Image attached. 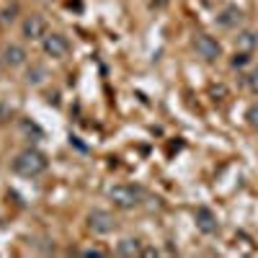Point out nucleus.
<instances>
[{"label": "nucleus", "mask_w": 258, "mask_h": 258, "mask_svg": "<svg viewBox=\"0 0 258 258\" xmlns=\"http://www.w3.org/2000/svg\"><path fill=\"white\" fill-rule=\"evenodd\" d=\"M47 165H49L47 155L41 153V150H34V147L21 150V153L13 158V163H11L13 173L24 176V178H36V176H41V173L47 170Z\"/></svg>", "instance_id": "obj_1"}, {"label": "nucleus", "mask_w": 258, "mask_h": 258, "mask_svg": "<svg viewBox=\"0 0 258 258\" xmlns=\"http://www.w3.org/2000/svg\"><path fill=\"white\" fill-rule=\"evenodd\" d=\"M109 202L116 209H135L142 202V188L140 186H129V183H119L109 191Z\"/></svg>", "instance_id": "obj_2"}, {"label": "nucleus", "mask_w": 258, "mask_h": 258, "mask_svg": "<svg viewBox=\"0 0 258 258\" xmlns=\"http://www.w3.org/2000/svg\"><path fill=\"white\" fill-rule=\"evenodd\" d=\"M85 225H88V230H91L93 235H109V232H114L116 220H114L111 212H106V209H93V212L88 214V220H85Z\"/></svg>", "instance_id": "obj_3"}, {"label": "nucleus", "mask_w": 258, "mask_h": 258, "mask_svg": "<svg viewBox=\"0 0 258 258\" xmlns=\"http://www.w3.org/2000/svg\"><path fill=\"white\" fill-rule=\"evenodd\" d=\"M194 49H197V54L207 62H217L222 57V44L209 34H199L197 39H194Z\"/></svg>", "instance_id": "obj_4"}, {"label": "nucleus", "mask_w": 258, "mask_h": 258, "mask_svg": "<svg viewBox=\"0 0 258 258\" xmlns=\"http://www.w3.org/2000/svg\"><path fill=\"white\" fill-rule=\"evenodd\" d=\"M41 49H44V54L52 57V59H64L70 54V41L62 34H47L41 39Z\"/></svg>", "instance_id": "obj_5"}, {"label": "nucleus", "mask_w": 258, "mask_h": 258, "mask_svg": "<svg viewBox=\"0 0 258 258\" xmlns=\"http://www.w3.org/2000/svg\"><path fill=\"white\" fill-rule=\"evenodd\" d=\"M21 34H24V39H29V41L44 39L47 36V21H44V16H39V13L26 16L24 24H21Z\"/></svg>", "instance_id": "obj_6"}, {"label": "nucleus", "mask_w": 258, "mask_h": 258, "mask_svg": "<svg viewBox=\"0 0 258 258\" xmlns=\"http://www.w3.org/2000/svg\"><path fill=\"white\" fill-rule=\"evenodd\" d=\"M0 57H3V62L8 64V68H24V64L29 62V52L21 44H6L3 52H0Z\"/></svg>", "instance_id": "obj_7"}, {"label": "nucleus", "mask_w": 258, "mask_h": 258, "mask_svg": "<svg viewBox=\"0 0 258 258\" xmlns=\"http://www.w3.org/2000/svg\"><path fill=\"white\" fill-rule=\"evenodd\" d=\"M194 220H197V227L204 232V235H214L220 230V222H217V214L207 207H199L197 214H194Z\"/></svg>", "instance_id": "obj_8"}, {"label": "nucleus", "mask_w": 258, "mask_h": 258, "mask_svg": "<svg viewBox=\"0 0 258 258\" xmlns=\"http://www.w3.org/2000/svg\"><path fill=\"white\" fill-rule=\"evenodd\" d=\"M217 24L225 26V29H238L243 24V11L238 6H227L220 16H217Z\"/></svg>", "instance_id": "obj_9"}, {"label": "nucleus", "mask_w": 258, "mask_h": 258, "mask_svg": "<svg viewBox=\"0 0 258 258\" xmlns=\"http://www.w3.org/2000/svg\"><path fill=\"white\" fill-rule=\"evenodd\" d=\"M116 253L124 255V258H135V255H142V245H140V240H135V238H124V240H119Z\"/></svg>", "instance_id": "obj_10"}, {"label": "nucleus", "mask_w": 258, "mask_h": 258, "mask_svg": "<svg viewBox=\"0 0 258 258\" xmlns=\"http://www.w3.org/2000/svg\"><path fill=\"white\" fill-rule=\"evenodd\" d=\"M235 41H238V49L240 52H253L258 47V34L255 31H240Z\"/></svg>", "instance_id": "obj_11"}, {"label": "nucleus", "mask_w": 258, "mask_h": 258, "mask_svg": "<svg viewBox=\"0 0 258 258\" xmlns=\"http://www.w3.org/2000/svg\"><path fill=\"white\" fill-rule=\"evenodd\" d=\"M47 80V68L44 64H31V68L26 70V83L29 85H41Z\"/></svg>", "instance_id": "obj_12"}, {"label": "nucleus", "mask_w": 258, "mask_h": 258, "mask_svg": "<svg viewBox=\"0 0 258 258\" xmlns=\"http://www.w3.org/2000/svg\"><path fill=\"white\" fill-rule=\"evenodd\" d=\"M245 119H248V124H250L253 129H258V103H253L250 109L245 111Z\"/></svg>", "instance_id": "obj_13"}, {"label": "nucleus", "mask_w": 258, "mask_h": 258, "mask_svg": "<svg viewBox=\"0 0 258 258\" xmlns=\"http://www.w3.org/2000/svg\"><path fill=\"white\" fill-rule=\"evenodd\" d=\"M16 13H18V6H8V8H3V13H0V21H3V24H11V21L16 18Z\"/></svg>", "instance_id": "obj_14"}, {"label": "nucleus", "mask_w": 258, "mask_h": 258, "mask_svg": "<svg viewBox=\"0 0 258 258\" xmlns=\"http://www.w3.org/2000/svg\"><path fill=\"white\" fill-rule=\"evenodd\" d=\"M80 255H85V258H103L106 250H103V248H83Z\"/></svg>", "instance_id": "obj_15"}, {"label": "nucleus", "mask_w": 258, "mask_h": 258, "mask_svg": "<svg viewBox=\"0 0 258 258\" xmlns=\"http://www.w3.org/2000/svg\"><path fill=\"white\" fill-rule=\"evenodd\" d=\"M248 54H250V52H240V54H235V57H232V68H243V64L250 59Z\"/></svg>", "instance_id": "obj_16"}, {"label": "nucleus", "mask_w": 258, "mask_h": 258, "mask_svg": "<svg viewBox=\"0 0 258 258\" xmlns=\"http://www.w3.org/2000/svg\"><path fill=\"white\" fill-rule=\"evenodd\" d=\"M248 85H250V91H253V93L258 96V68H255V70L250 73V78H248Z\"/></svg>", "instance_id": "obj_17"}]
</instances>
